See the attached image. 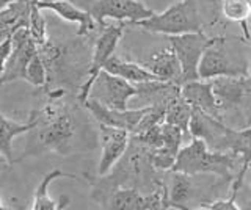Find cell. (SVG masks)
<instances>
[{"label": "cell", "instance_id": "obj_17", "mask_svg": "<svg viewBox=\"0 0 251 210\" xmlns=\"http://www.w3.org/2000/svg\"><path fill=\"white\" fill-rule=\"evenodd\" d=\"M104 69L113 75L123 77V79H126L130 83H143V82L159 80L145 65L133 63V61L124 60V58L116 57V55H112L107 60Z\"/></svg>", "mask_w": 251, "mask_h": 210}, {"label": "cell", "instance_id": "obj_26", "mask_svg": "<svg viewBox=\"0 0 251 210\" xmlns=\"http://www.w3.org/2000/svg\"><path fill=\"white\" fill-rule=\"evenodd\" d=\"M11 47H13L11 36H8L6 40L0 43V85H2V79H3L5 69H6L8 58H10V53H11Z\"/></svg>", "mask_w": 251, "mask_h": 210}, {"label": "cell", "instance_id": "obj_21", "mask_svg": "<svg viewBox=\"0 0 251 210\" xmlns=\"http://www.w3.org/2000/svg\"><path fill=\"white\" fill-rule=\"evenodd\" d=\"M193 116V107L187 102V100L179 94L173 97L168 107H167V115H165V122L173 124V126H177L179 129H182L185 138L190 137V121Z\"/></svg>", "mask_w": 251, "mask_h": 210}, {"label": "cell", "instance_id": "obj_20", "mask_svg": "<svg viewBox=\"0 0 251 210\" xmlns=\"http://www.w3.org/2000/svg\"><path fill=\"white\" fill-rule=\"evenodd\" d=\"M192 176L177 173L173 171L171 181L168 187V202L170 209H179V210H187L188 207L185 204L190 202L192 193H193V184H192Z\"/></svg>", "mask_w": 251, "mask_h": 210}, {"label": "cell", "instance_id": "obj_2", "mask_svg": "<svg viewBox=\"0 0 251 210\" xmlns=\"http://www.w3.org/2000/svg\"><path fill=\"white\" fill-rule=\"evenodd\" d=\"M240 166L242 160L239 155L231 152L210 151L201 138L192 137L190 143L179 149L175 166L171 171H177V173H184L188 176L210 173L232 181L234 173Z\"/></svg>", "mask_w": 251, "mask_h": 210}, {"label": "cell", "instance_id": "obj_3", "mask_svg": "<svg viewBox=\"0 0 251 210\" xmlns=\"http://www.w3.org/2000/svg\"><path fill=\"white\" fill-rule=\"evenodd\" d=\"M151 33L182 35L190 32H202L204 22L200 13L198 0H177L165 10L154 13L151 18L138 21L135 24Z\"/></svg>", "mask_w": 251, "mask_h": 210}, {"label": "cell", "instance_id": "obj_32", "mask_svg": "<svg viewBox=\"0 0 251 210\" xmlns=\"http://www.w3.org/2000/svg\"><path fill=\"white\" fill-rule=\"evenodd\" d=\"M250 3H251V0H250ZM248 27H250V33H251V16L248 19Z\"/></svg>", "mask_w": 251, "mask_h": 210}, {"label": "cell", "instance_id": "obj_22", "mask_svg": "<svg viewBox=\"0 0 251 210\" xmlns=\"http://www.w3.org/2000/svg\"><path fill=\"white\" fill-rule=\"evenodd\" d=\"M220 10H222V14L227 21L242 24L243 41H251V33L248 27V19L251 16L250 0H220Z\"/></svg>", "mask_w": 251, "mask_h": 210}, {"label": "cell", "instance_id": "obj_24", "mask_svg": "<svg viewBox=\"0 0 251 210\" xmlns=\"http://www.w3.org/2000/svg\"><path fill=\"white\" fill-rule=\"evenodd\" d=\"M25 82L31 83L33 87H44L47 82V69H46V61L43 60L41 53H36V55L30 60V63L27 66V72H25Z\"/></svg>", "mask_w": 251, "mask_h": 210}, {"label": "cell", "instance_id": "obj_8", "mask_svg": "<svg viewBox=\"0 0 251 210\" xmlns=\"http://www.w3.org/2000/svg\"><path fill=\"white\" fill-rule=\"evenodd\" d=\"M90 13L98 24L104 27L107 19L135 24L138 21L151 18L155 11L141 0H98L91 6Z\"/></svg>", "mask_w": 251, "mask_h": 210}, {"label": "cell", "instance_id": "obj_30", "mask_svg": "<svg viewBox=\"0 0 251 210\" xmlns=\"http://www.w3.org/2000/svg\"><path fill=\"white\" fill-rule=\"evenodd\" d=\"M247 74L251 77V55H250V61H248V72Z\"/></svg>", "mask_w": 251, "mask_h": 210}, {"label": "cell", "instance_id": "obj_1", "mask_svg": "<svg viewBox=\"0 0 251 210\" xmlns=\"http://www.w3.org/2000/svg\"><path fill=\"white\" fill-rule=\"evenodd\" d=\"M35 119L28 152L50 151L66 155L75 137V121L69 108L60 104L47 105L35 115Z\"/></svg>", "mask_w": 251, "mask_h": 210}, {"label": "cell", "instance_id": "obj_4", "mask_svg": "<svg viewBox=\"0 0 251 210\" xmlns=\"http://www.w3.org/2000/svg\"><path fill=\"white\" fill-rule=\"evenodd\" d=\"M210 80L222 110V119L226 115L239 116L240 129L251 127V77L248 74L223 75Z\"/></svg>", "mask_w": 251, "mask_h": 210}, {"label": "cell", "instance_id": "obj_5", "mask_svg": "<svg viewBox=\"0 0 251 210\" xmlns=\"http://www.w3.org/2000/svg\"><path fill=\"white\" fill-rule=\"evenodd\" d=\"M124 28H126V22H118V24H108V25L105 24L104 28H102L100 35L96 40V44H94L88 74H86V79L82 83L80 91H78V100H80V104H83L90 97L93 83L98 79L99 72L104 69L107 60L115 53L118 44H120L124 35Z\"/></svg>", "mask_w": 251, "mask_h": 210}, {"label": "cell", "instance_id": "obj_7", "mask_svg": "<svg viewBox=\"0 0 251 210\" xmlns=\"http://www.w3.org/2000/svg\"><path fill=\"white\" fill-rule=\"evenodd\" d=\"M140 94L138 83H130L123 77H118L102 69L98 79L94 80L90 97L99 100L107 107L126 110L129 108V100Z\"/></svg>", "mask_w": 251, "mask_h": 210}, {"label": "cell", "instance_id": "obj_12", "mask_svg": "<svg viewBox=\"0 0 251 210\" xmlns=\"http://www.w3.org/2000/svg\"><path fill=\"white\" fill-rule=\"evenodd\" d=\"M200 77L204 80L215 79V77L223 75H242L245 74L232 63V60L227 57L226 50V40L223 36L212 38L210 44L204 50L200 66H198Z\"/></svg>", "mask_w": 251, "mask_h": 210}, {"label": "cell", "instance_id": "obj_34", "mask_svg": "<svg viewBox=\"0 0 251 210\" xmlns=\"http://www.w3.org/2000/svg\"><path fill=\"white\" fill-rule=\"evenodd\" d=\"M0 87H2V85H0Z\"/></svg>", "mask_w": 251, "mask_h": 210}, {"label": "cell", "instance_id": "obj_31", "mask_svg": "<svg viewBox=\"0 0 251 210\" xmlns=\"http://www.w3.org/2000/svg\"><path fill=\"white\" fill-rule=\"evenodd\" d=\"M6 209V206H5V202L2 201V198H0V210H5Z\"/></svg>", "mask_w": 251, "mask_h": 210}, {"label": "cell", "instance_id": "obj_23", "mask_svg": "<svg viewBox=\"0 0 251 210\" xmlns=\"http://www.w3.org/2000/svg\"><path fill=\"white\" fill-rule=\"evenodd\" d=\"M28 30L31 33V38L35 40V43L41 47L47 41H49V36H47V24L46 19L43 16V8L33 2H30V10H28Z\"/></svg>", "mask_w": 251, "mask_h": 210}, {"label": "cell", "instance_id": "obj_6", "mask_svg": "<svg viewBox=\"0 0 251 210\" xmlns=\"http://www.w3.org/2000/svg\"><path fill=\"white\" fill-rule=\"evenodd\" d=\"M170 47L176 52L182 69V83L201 79L198 66L206 47L210 44L212 38L204 35V32H190L182 35L168 36Z\"/></svg>", "mask_w": 251, "mask_h": 210}, {"label": "cell", "instance_id": "obj_27", "mask_svg": "<svg viewBox=\"0 0 251 210\" xmlns=\"http://www.w3.org/2000/svg\"><path fill=\"white\" fill-rule=\"evenodd\" d=\"M143 3H146L149 8H154V3H157L155 5V13H159V8L162 6V10H165L167 6H170V5H173V3H176L177 0H141Z\"/></svg>", "mask_w": 251, "mask_h": 210}, {"label": "cell", "instance_id": "obj_14", "mask_svg": "<svg viewBox=\"0 0 251 210\" xmlns=\"http://www.w3.org/2000/svg\"><path fill=\"white\" fill-rule=\"evenodd\" d=\"M36 3L39 8L43 10H50L57 14L63 21L71 22V24H77V35L78 36H86L91 32L96 30V25H99L96 19L91 16L90 11L78 8L71 0H38Z\"/></svg>", "mask_w": 251, "mask_h": 210}, {"label": "cell", "instance_id": "obj_15", "mask_svg": "<svg viewBox=\"0 0 251 210\" xmlns=\"http://www.w3.org/2000/svg\"><path fill=\"white\" fill-rule=\"evenodd\" d=\"M145 66L162 82H175L182 85V69H180L176 52L171 47L152 53V57L146 61Z\"/></svg>", "mask_w": 251, "mask_h": 210}, {"label": "cell", "instance_id": "obj_9", "mask_svg": "<svg viewBox=\"0 0 251 210\" xmlns=\"http://www.w3.org/2000/svg\"><path fill=\"white\" fill-rule=\"evenodd\" d=\"M11 43L13 47L6 63L2 85L16 80H25V72L30 60L39 52V46L31 38L28 25H22L19 28H16L11 35Z\"/></svg>", "mask_w": 251, "mask_h": 210}, {"label": "cell", "instance_id": "obj_25", "mask_svg": "<svg viewBox=\"0 0 251 210\" xmlns=\"http://www.w3.org/2000/svg\"><path fill=\"white\" fill-rule=\"evenodd\" d=\"M235 198H237V193H231L229 199H218L214 202H209V204H202L196 209H206V210H239V207L235 206Z\"/></svg>", "mask_w": 251, "mask_h": 210}, {"label": "cell", "instance_id": "obj_19", "mask_svg": "<svg viewBox=\"0 0 251 210\" xmlns=\"http://www.w3.org/2000/svg\"><path fill=\"white\" fill-rule=\"evenodd\" d=\"M35 124H36L35 116H31V119L28 122L21 124V122L8 119L6 116L0 112V152L5 154L11 162H14V157H13V140L16 137L25 134V132H30L31 129L35 127Z\"/></svg>", "mask_w": 251, "mask_h": 210}, {"label": "cell", "instance_id": "obj_33", "mask_svg": "<svg viewBox=\"0 0 251 210\" xmlns=\"http://www.w3.org/2000/svg\"><path fill=\"white\" fill-rule=\"evenodd\" d=\"M248 209H251V199L248 201Z\"/></svg>", "mask_w": 251, "mask_h": 210}, {"label": "cell", "instance_id": "obj_18", "mask_svg": "<svg viewBox=\"0 0 251 210\" xmlns=\"http://www.w3.org/2000/svg\"><path fill=\"white\" fill-rule=\"evenodd\" d=\"M146 194L135 187H118L102 202V207L112 210H145Z\"/></svg>", "mask_w": 251, "mask_h": 210}, {"label": "cell", "instance_id": "obj_10", "mask_svg": "<svg viewBox=\"0 0 251 210\" xmlns=\"http://www.w3.org/2000/svg\"><path fill=\"white\" fill-rule=\"evenodd\" d=\"M132 134L126 129L112 127L99 124V141H100V160L98 166V174L105 176L112 171L116 163L123 159L129 149Z\"/></svg>", "mask_w": 251, "mask_h": 210}, {"label": "cell", "instance_id": "obj_13", "mask_svg": "<svg viewBox=\"0 0 251 210\" xmlns=\"http://www.w3.org/2000/svg\"><path fill=\"white\" fill-rule=\"evenodd\" d=\"M180 96H182L195 110L204 112L214 118L222 119V110H220L217 96L212 87V80H190L180 85ZM223 121V119H222Z\"/></svg>", "mask_w": 251, "mask_h": 210}, {"label": "cell", "instance_id": "obj_29", "mask_svg": "<svg viewBox=\"0 0 251 210\" xmlns=\"http://www.w3.org/2000/svg\"><path fill=\"white\" fill-rule=\"evenodd\" d=\"M74 5H77L78 8H82V10H86V11H90L91 10V6L98 2V0H71Z\"/></svg>", "mask_w": 251, "mask_h": 210}, {"label": "cell", "instance_id": "obj_16", "mask_svg": "<svg viewBox=\"0 0 251 210\" xmlns=\"http://www.w3.org/2000/svg\"><path fill=\"white\" fill-rule=\"evenodd\" d=\"M61 177H68V179H77V176L69 174L61 171L58 168H55L52 171H49L43 179L41 182L38 184V187L35 188V194H33V202H31V209L33 210H58V209H65L68 206L69 199L68 198H61V201H55L50 194H49V187L53 181Z\"/></svg>", "mask_w": 251, "mask_h": 210}, {"label": "cell", "instance_id": "obj_11", "mask_svg": "<svg viewBox=\"0 0 251 210\" xmlns=\"http://www.w3.org/2000/svg\"><path fill=\"white\" fill-rule=\"evenodd\" d=\"M93 118L96 119L99 124H104V126H112V127H120L129 130L130 134L135 132L138 127L140 121L143 119V116L148 113V110L151 108V105H145L141 108H126V110H118V108L107 107L104 104H100L99 100L88 97L83 102Z\"/></svg>", "mask_w": 251, "mask_h": 210}, {"label": "cell", "instance_id": "obj_28", "mask_svg": "<svg viewBox=\"0 0 251 210\" xmlns=\"http://www.w3.org/2000/svg\"><path fill=\"white\" fill-rule=\"evenodd\" d=\"M11 165H13V162L8 159L5 154L0 152V176L8 173V171H10V168H11Z\"/></svg>", "mask_w": 251, "mask_h": 210}]
</instances>
